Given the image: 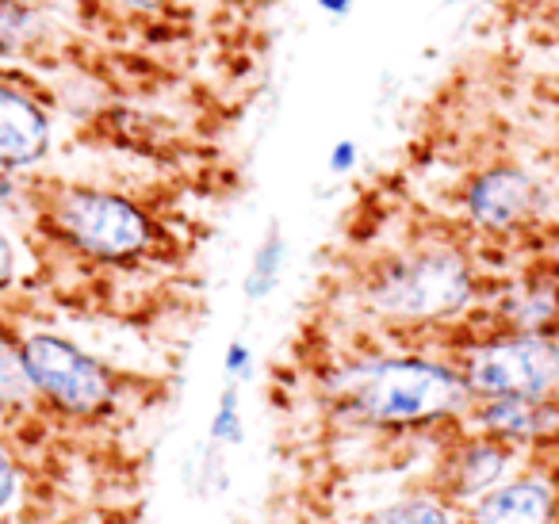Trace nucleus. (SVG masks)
Masks as SVG:
<instances>
[{"instance_id": "nucleus-1", "label": "nucleus", "mask_w": 559, "mask_h": 524, "mask_svg": "<svg viewBox=\"0 0 559 524\" xmlns=\"http://www.w3.org/2000/svg\"><path fill=\"white\" fill-rule=\"evenodd\" d=\"M345 391L353 409L372 425H426L456 414L472 398L460 371L418 356L360 364L345 379Z\"/></svg>"}, {"instance_id": "nucleus-2", "label": "nucleus", "mask_w": 559, "mask_h": 524, "mask_svg": "<svg viewBox=\"0 0 559 524\" xmlns=\"http://www.w3.org/2000/svg\"><path fill=\"white\" fill-rule=\"evenodd\" d=\"M467 299H472V272H467L464 257L449 253V249L406 257L372 284V307L388 318H403V322L449 318L464 310Z\"/></svg>"}, {"instance_id": "nucleus-3", "label": "nucleus", "mask_w": 559, "mask_h": 524, "mask_svg": "<svg viewBox=\"0 0 559 524\" xmlns=\"http://www.w3.org/2000/svg\"><path fill=\"white\" fill-rule=\"evenodd\" d=\"M467 391L475 398H548L559 386V341L548 333H513L467 353Z\"/></svg>"}, {"instance_id": "nucleus-4", "label": "nucleus", "mask_w": 559, "mask_h": 524, "mask_svg": "<svg viewBox=\"0 0 559 524\" xmlns=\"http://www.w3.org/2000/svg\"><path fill=\"white\" fill-rule=\"evenodd\" d=\"M55 223L81 253L100 261H123L142 253L150 241V223L134 203L93 188H70L58 195Z\"/></svg>"}, {"instance_id": "nucleus-5", "label": "nucleus", "mask_w": 559, "mask_h": 524, "mask_svg": "<svg viewBox=\"0 0 559 524\" xmlns=\"http://www.w3.org/2000/svg\"><path fill=\"white\" fill-rule=\"evenodd\" d=\"M24 371L39 394H47L66 414H96L108 406L111 379L93 356H85L78 345L50 333H35L20 345Z\"/></svg>"}, {"instance_id": "nucleus-6", "label": "nucleus", "mask_w": 559, "mask_h": 524, "mask_svg": "<svg viewBox=\"0 0 559 524\" xmlns=\"http://www.w3.org/2000/svg\"><path fill=\"white\" fill-rule=\"evenodd\" d=\"M536 207V184L521 169H487L467 188V215L483 230H513Z\"/></svg>"}, {"instance_id": "nucleus-7", "label": "nucleus", "mask_w": 559, "mask_h": 524, "mask_svg": "<svg viewBox=\"0 0 559 524\" xmlns=\"http://www.w3.org/2000/svg\"><path fill=\"white\" fill-rule=\"evenodd\" d=\"M50 150V119L32 96L0 81V169H27Z\"/></svg>"}, {"instance_id": "nucleus-8", "label": "nucleus", "mask_w": 559, "mask_h": 524, "mask_svg": "<svg viewBox=\"0 0 559 524\" xmlns=\"http://www.w3.org/2000/svg\"><path fill=\"white\" fill-rule=\"evenodd\" d=\"M551 513H556V498L548 486L536 478H518L483 493L472 524H551Z\"/></svg>"}, {"instance_id": "nucleus-9", "label": "nucleus", "mask_w": 559, "mask_h": 524, "mask_svg": "<svg viewBox=\"0 0 559 524\" xmlns=\"http://www.w3.org/2000/svg\"><path fill=\"white\" fill-rule=\"evenodd\" d=\"M479 421L498 440H533L556 429V406L548 398H487Z\"/></svg>"}, {"instance_id": "nucleus-10", "label": "nucleus", "mask_w": 559, "mask_h": 524, "mask_svg": "<svg viewBox=\"0 0 559 524\" xmlns=\"http://www.w3.org/2000/svg\"><path fill=\"white\" fill-rule=\"evenodd\" d=\"M502 467H506V448L495 437L475 440L452 463V493L456 498H483L487 490H495Z\"/></svg>"}, {"instance_id": "nucleus-11", "label": "nucleus", "mask_w": 559, "mask_h": 524, "mask_svg": "<svg viewBox=\"0 0 559 524\" xmlns=\"http://www.w3.org/2000/svg\"><path fill=\"white\" fill-rule=\"evenodd\" d=\"M506 318H510L513 333H548L559 322V287L521 284L506 299Z\"/></svg>"}, {"instance_id": "nucleus-12", "label": "nucleus", "mask_w": 559, "mask_h": 524, "mask_svg": "<svg viewBox=\"0 0 559 524\" xmlns=\"http://www.w3.org/2000/svg\"><path fill=\"white\" fill-rule=\"evenodd\" d=\"M280 269H284V238H280V230H269V238L261 241V249L253 253V264H249V276H246L249 299H269L272 287L280 284Z\"/></svg>"}, {"instance_id": "nucleus-13", "label": "nucleus", "mask_w": 559, "mask_h": 524, "mask_svg": "<svg viewBox=\"0 0 559 524\" xmlns=\"http://www.w3.org/2000/svg\"><path fill=\"white\" fill-rule=\"evenodd\" d=\"M35 9L32 0H0V58L20 55L32 43Z\"/></svg>"}, {"instance_id": "nucleus-14", "label": "nucleus", "mask_w": 559, "mask_h": 524, "mask_svg": "<svg viewBox=\"0 0 559 524\" xmlns=\"http://www.w3.org/2000/svg\"><path fill=\"white\" fill-rule=\"evenodd\" d=\"M32 391L35 386L24 371V356H20V348H12L9 341L0 337V402H4V409L24 406V402L32 398Z\"/></svg>"}, {"instance_id": "nucleus-15", "label": "nucleus", "mask_w": 559, "mask_h": 524, "mask_svg": "<svg viewBox=\"0 0 559 524\" xmlns=\"http://www.w3.org/2000/svg\"><path fill=\"white\" fill-rule=\"evenodd\" d=\"M368 524H449V513L433 498H403L395 505L372 513Z\"/></svg>"}, {"instance_id": "nucleus-16", "label": "nucleus", "mask_w": 559, "mask_h": 524, "mask_svg": "<svg viewBox=\"0 0 559 524\" xmlns=\"http://www.w3.org/2000/svg\"><path fill=\"white\" fill-rule=\"evenodd\" d=\"M211 437L223 440V444H238L241 440V414H238V391L226 386L223 398H218L215 421H211Z\"/></svg>"}, {"instance_id": "nucleus-17", "label": "nucleus", "mask_w": 559, "mask_h": 524, "mask_svg": "<svg viewBox=\"0 0 559 524\" xmlns=\"http://www.w3.org/2000/svg\"><path fill=\"white\" fill-rule=\"evenodd\" d=\"M16 463L9 460V452L0 448V513L12 505V498H16Z\"/></svg>"}, {"instance_id": "nucleus-18", "label": "nucleus", "mask_w": 559, "mask_h": 524, "mask_svg": "<svg viewBox=\"0 0 559 524\" xmlns=\"http://www.w3.org/2000/svg\"><path fill=\"white\" fill-rule=\"evenodd\" d=\"M249 368H253V356H249L246 345H230V348H226V376H230V379H246Z\"/></svg>"}, {"instance_id": "nucleus-19", "label": "nucleus", "mask_w": 559, "mask_h": 524, "mask_svg": "<svg viewBox=\"0 0 559 524\" xmlns=\"http://www.w3.org/2000/svg\"><path fill=\"white\" fill-rule=\"evenodd\" d=\"M12 272H16V253H12V241H9V234L0 230V287H9Z\"/></svg>"}, {"instance_id": "nucleus-20", "label": "nucleus", "mask_w": 559, "mask_h": 524, "mask_svg": "<svg viewBox=\"0 0 559 524\" xmlns=\"http://www.w3.org/2000/svg\"><path fill=\"white\" fill-rule=\"evenodd\" d=\"M353 162H357V146H353V142H337L334 154H330V169H334V172H349Z\"/></svg>"}, {"instance_id": "nucleus-21", "label": "nucleus", "mask_w": 559, "mask_h": 524, "mask_svg": "<svg viewBox=\"0 0 559 524\" xmlns=\"http://www.w3.org/2000/svg\"><path fill=\"white\" fill-rule=\"evenodd\" d=\"M111 4H119V9H127V12H154V9H162V0H111Z\"/></svg>"}, {"instance_id": "nucleus-22", "label": "nucleus", "mask_w": 559, "mask_h": 524, "mask_svg": "<svg viewBox=\"0 0 559 524\" xmlns=\"http://www.w3.org/2000/svg\"><path fill=\"white\" fill-rule=\"evenodd\" d=\"M319 9L330 12V16H349V12H353V0H319Z\"/></svg>"}, {"instance_id": "nucleus-23", "label": "nucleus", "mask_w": 559, "mask_h": 524, "mask_svg": "<svg viewBox=\"0 0 559 524\" xmlns=\"http://www.w3.org/2000/svg\"><path fill=\"white\" fill-rule=\"evenodd\" d=\"M0 414H4V402H0Z\"/></svg>"}, {"instance_id": "nucleus-24", "label": "nucleus", "mask_w": 559, "mask_h": 524, "mask_svg": "<svg viewBox=\"0 0 559 524\" xmlns=\"http://www.w3.org/2000/svg\"><path fill=\"white\" fill-rule=\"evenodd\" d=\"M0 524H9V521H4V516H0Z\"/></svg>"}]
</instances>
